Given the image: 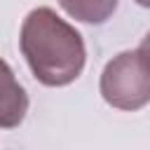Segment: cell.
<instances>
[{"mask_svg": "<svg viewBox=\"0 0 150 150\" xmlns=\"http://www.w3.org/2000/svg\"><path fill=\"white\" fill-rule=\"evenodd\" d=\"M138 52H141V56H143V59L150 63V33H148V35L141 40V45H138Z\"/></svg>", "mask_w": 150, "mask_h": 150, "instance_id": "5", "label": "cell"}, {"mask_svg": "<svg viewBox=\"0 0 150 150\" xmlns=\"http://www.w3.org/2000/svg\"><path fill=\"white\" fill-rule=\"evenodd\" d=\"M28 112V94L14 77V70L0 59V129H16Z\"/></svg>", "mask_w": 150, "mask_h": 150, "instance_id": "3", "label": "cell"}, {"mask_svg": "<svg viewBox=\"0 0 150 150\" xmlns=\"http://www.w3.org/2000/svg\"><path fill=\"white\" fill-rule=\"evenodd\" d=\"M117 2L120 0H59V5L68 16L82 23H94V26L105 23L115 14Z\"/></svg>", "mask_w": 150, "mask_h": 150, "instance_id": "4", "label": "cell"}, {"mask_svg": "<svg viewBox=\"0 0 150 150\" xmlns=\"http://www.w3.org/2000/svg\"><path fill=\"white\" fill-rule=\"evenodd\" d=\"M21 54L33 77L45 87L75 82L87 63V47L75 26L63 21L52 7H35L21 23Z\"/></svg>", "mask_w": 150, "mask_h": 150, "instance_id": "1", "label": "cell"}, {"mask_svg": "<svg viewBox=\"0 0 150 150\" xmlns=\"http://www.w3.org/2000/svg\"><path fill=\"white\" fill-rule=\"evenodd\" d=\"M134 2L141 5V7H148V9H150V0H134Z\"/></svg>", "mask_w": 150, "mask_h": 150, "instance_id": "6", "label": "cell"}, {"mask_svg": "<svg viewBox=\"0 0 150 150\" xmlns=\"http://www.w3.org/2000/svg\"><path fill=\"white\" fill-rule=\"evenodd\" d=\"M101 96L117 110H141L150 103V63L138 49L112 56L98 82Z\"/></svg>", "mask_w": 150, "mask_h": 150, "instance_id": "2", "label": "cell"}]
</instances>
